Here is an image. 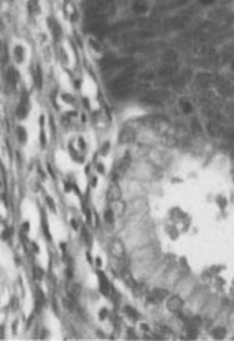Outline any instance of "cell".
I'll return each mask as SVG.
<instances>
[{
  "label": "cell",
  "mask_w": 234,
  "mask_h": 341,
  "mask_svg": "<svg viewBox=\"0 0 234 341\" xmlns=\"http://www.w3.org/2000/svg\"><path fill=\"white\" fill-rule=\"evenodd\" d=\"M215 79H216V76L213 73L201 71V73H198L197 76H195L193 83L200 91H206V89H210V88H213V86H215Z\"/></svg>",
  "instance_id": "3957f363"
},
{
  "label": "cell",
  "mask_w": 234,
  "mask_h": 341,
  "mask_svg": "<svg viewBox=\"0 0 234 341\" xmlns=\"http://www.w3.org/2000/svg\"><path fill=\"white\" fill-rule=\"evenodd\" d=\"M233 83H234V78H233Z\"/></svg>",
  "instance_id": "d6a6232c"
},
{
  "label": "cell",
  "mask_w": 234,
  "mask_h": 341,
  "mask_svg": "<svg viewBox=\"0 0 234 341\" xmlns=\"http://www.w3.org/2000/svg\"><path fill=\"white\" fill-rule=\"evenodd\" d=\"M178 74V64L177 63H163L157 71V78L160 81H172L175 79V76Z\"/></svg>",
  "instance_id": "277c9868"
},
{
  "label": "cell",
  "mask_w": 234,
  "mask_h": 341,
  "mask_svg": "<svg viewBox=\"0 0 234 341\" xmlns=\"http://www.w3.org/2000/svg\"><path fill=\"white\" fill-rule=\"evenodd\" d=\"M134 74H135V66L127 68L122 74H119L114 81L109 83V91L116 99H124L130 94L134 84Z\"/></svg>",
  "instance_id": "6da1fadb"
},
{
  "label": "cell",
  "mask_w": 234,
  "mask_h": 341,
  "mask_svg": "<svg viewBox=\"0 0 234 341\" xmlns=\"http://www.w3.org/2000/svg\"><path fill=\"white\" fill-rule=\"evenodd\" d=\"M233 159H234V152H233Z\"/></svg>",
  "instance_id": "1f68e13d"
},
{
  "label": "cell",
  "mask_w": 234,
  "mask_h": 341,
  "mask_svg": "<svg viewBox=\"0 0 234 341\" xmlns=\"http://www.w3.org/2000/svg\"><path fill=\"white\" fill-rule=\"evenodd\" d=\"M26 112H28V96L23 94L20 99V104H18V109H17V116L18 117H25Z\"/></svg>",
  "instance_id": "30bf717a"
},
{
  "label": "cell",
  "mask_w": 234,
  "mask_h": 341,
  "mask_svg": "<svg viewBox=\"0 0 234 341\" xmlns=\"http://www.w3.org/2000/svg\"><path fill=\"white\" fill-rule=\"evenodd\" d=\"M35 86L38 89L41 88V68L38 66L36 64V68H35Z\"/></svg>",
  "instance_id": "44dd1931"
},
{
  "label": "cell",
  "mask_w": 234,
  "mask_h": 341,
  "mask_svg": "<svg viewBox=\"0 0 234 341\" xmlns=\"http://www.w3.org/2000/svg\"><path fill=\"white\" fill-rule=\"evenodd\" d=\"M7 81L10 83L12 88L17 86V71H15V69H8V71H7Z\"/></svg>",
  "instance_id": "ac0fdd59"
},
{
  "label": "cell",
  "mask_w": 234,
  "mask_h": 341,
  "mask_svg": "<svg viewBox=\"0 0 234 341\" xmlns=\"http://www.w3.org/2000/svg\"><path fill=\"white\" fill-rule=\"evenodd\" d=\"M124 310H126V313L127 315H130V318H139V313L134 310V308H130V307H126L124 308Z\"/></svg>",
  "instance_id": "d4e9b609"
},
{
  "label": "cell",
  "mask_w": 234,
  "mask_h": 341,
  "mask_svg": "<svg viewBox=\"0 0 234 341\" xmlns=\"http://www.w3.org/2000/svg\"><path fill=\"white\" fill-rule=\"evenodd\" d=\"M225 116L230 119V121L234 122V101H230L228 104L225 106Z\"/></svg>",
  "instance_id": "e0dca14e"
},
{
  "label": "cell",
  "mask_w": 234,
  "mask_h": 341,
  "mask_svg": "<svg viewBox=\"0 0 234 341\" xmlns=\"http://www.w3.org/2000/svg\"><path fill=\"white\" fill-rule=\"evenodd\" d=\"M180 109H182L183 114H192L195 107H193V104L188 99H182L180 101Z\"/></svg>",
  "instance_id": "2e32d148"
},
{
  "label": "cell",
  "mask_w": 234,
  "mask_h": 341,
  "mask_svg": "<svg viewBox=\"0 0 234 341\" xmlns=\"http://www.w3.org/2000/svg\"><path fill=\"white\" fill-rule=\"evenodd\" d=\"M107 198H109V201H117V199L121 198V191H119V188L116 185H112L111 188H109Z\"/></svg>",
  "instance_id": "9a60e30c"
},
{
  "label": "cell",
  "mask_w": 234,
  "mask_h": 341,
  "mask_svg": "<svg viewBox=\"0 0 234 341\" xmlns=\"http://www.w3.org/2000/svg\"><path fill=\"white\" fill-rule=\"evenodd\" d=\"M225 139H228L230 142H234V127L233 129H226L225 132Z\"/></svg>",
  "instance_id": "603a6c76"
},
{
  "label": "cell",
  "mask_w": 234,
  "mask_h": 341,
  "mask_svg": "<svg viewBox=\"0 0 234 341\" xmlns=\"http://www.w3.org/2000/svg\"><path fill=\"white\" fill-rule=\"evenodd\" d=\"M192 78H193L192 68H185L180 74L175 76V79L172 81V84H173V88H175V89H180V88H185V86L192 81Z\"/></svg>",
  "instance_id": "52a82bcc"
},
{
  "label": "cell",
  "mask_w": 234,
  "mask_h": 341,
  "mask_svg": "<svg viewBox=\"0 0 234 341\" xmlns=\"http://www.w3.org/2000/svg\"><path fill=\"white\" fill-rule=\"evenodd\" d=\"M213 337L215 338H218V340H220V338H225V328H216L215 330V332H213Z\"/></svg>",
  "instance_id": "cb8c5ba5"
},
{
  "label": "cell",
  "mask_w": 234,
  "mask_h": 341,
  "mask_svg": "<svg viewBox=\"0 0 234 341\" xmlns=\"http://www.w3.org/2000/svg\"><path fill=\"white\" fill-rule=\"evenodd\" d=\"M231 69H233V71H234V59H233V61H231Z\"/></svg>",
  "instance_id": "4dcf8cb0"
},
{
  "label": "cell",
  "mask_w": 234,
  "mask_h": 341,
  "mask_svg": "<svg viewBox=\"0 0 234 341\" xmlns=\"http://www.w3.org/2000/svg\"><path fill=\"white\" fill-rule=\"evenodd\" d=\"M167 290H163V289H155L154 292H152V295L149 297V302L152 303H157V302H162V300H165L167 299Z\"/></svg>",
  "instance_id": "8fae6325"
},
{
  "label": "cell",
  "mask_w": 234,
  "mask_h": 341,
  "mask_svg": "<svg viewBox=\"0 0 234 341\" xmlns=\"http://www.w3.org/2000/svg\"><path fill=\"white\" fill-rule=\"evenodd\" d=\"M213 2H215V0H201V3H203V5H206V3H208V5H211Z\"/></svg>",
  "instance_id": "f546056e"
},
{
  "label": "cell",
  "mask_w": 234,
  "mask_h": 341,
  "mask_svg": "<svg viewBox=\"0 0 234 341\" xmlns=\"http://www.w3.org/2000/svg\"><path fill=\"white\" fill-rule=\"evenodd\" d=\"M167 308L170 312H173V313L182 312V308H183V299H182V297H178V295L170 297V299H168V303H167Z\"/></svg>",
  "instance_id": "9c48e42d"
},
{
  "label": "cell",
  "mask_w": 234,
  "mask_h": 341,
  "mask_svg": "<svg viewBox=\"0 0 234 341\" xmlns=\"http://www.w3.org/2000/svg\"><path fill=\"white\" fill-rule=\"evenodd\" d=\"M162 59H163V63H177L178 61V55L173 50H168V51L163 53Z\"/></svg>",
  "instance_id": "5bb4252c"
},
{
  "label": "cell",
  "mask_w": 234,
  "mask_h": 341,
  "mask_svg": "<svg viewBox=\"0 0 234 341\" xmlns=\"http://www.w3.org/2000/svg\"><path fill=\"white\" fill-rule=\"evenodd\" d=\"M121 64H122V61H119L114 55H106L101 59V68L102 69H116V68L121 66Z\"/></svg>",
  "instance_id": "ba28073f"
},
{
  "label": "cell",
  "mask_w": 234,
  "mask_h": 341,
  "mask_svg": "<svg viewBox=\"0 0 234 341\" xmlns=\"http://www.w3.org/2000/svg\"><path fill=\"white\" fill-rule=\"evenodd\" d=\"M33 275H35V279H38V280L43 279V270L40 267H35L33 269Z\"/></svg>",
  "instance_id": "484cf974"
},
{
  "label": "cell",
  "mask_w": 234,
  "mask_h": 341,
  "mask_svg": "<svg viewBox=\"0 0 234 341\" xmlns=\"http://www.w3.org/2000/svg\"><path fill=\"white\" fill-rule=\"evenodd\" d=\"M167 99H170V96L163 94L162 91H150V93H145L140 97V102H145L149 106H163Z\"/></svg>",
  "instance_id": "5b68a950"
},
{
  "label": "cell",
  "mask_w": 234,
  "mask_h": 341,
  "mask_svg": "<svg viewBox=\"0 0 234 341\" xmlns=\"http://www.w3.org/2000/svg\"><path fill=\"white\" fill-rule=\"evenodd\" d=\"M18 132H20V140H25V131H23V129H18Z\"/></svg>",
  "instance_id": "f1b7e54d"
},
{
  "label": "cell",
  "mask_w": 234,
  "mask_h": 341,
  "mask_svg": "<svg viewBox=\"0 0 234 341\" xmlns=\"http://www.w3.org/2000/svg\"><path fill=\"white\" fill-rule=\"evenodd\" d=\"M205 131L206 134L210 135V137L213 139H220V137H225V132H226V127L223 126V122H218V121H208L205 126Z\"/></svg>",
  "instance_id": "8992f818"
},
{
  "label": "cell",
  "mask_w": 234,
  "mask_h": 341,
  "mask_svg": "<svg viewBox=\"0 0 234 341\" xmlns=\"http://www.w3.org/2000/svg\"><path fill=\"white\" fill-rule=\"evenodd\" d=\"M218 96L221 99H234V83L233 79L225 78V76H216L215 79V86Z\"/></svg>",
  "instance_id": "7a4b0ae2"
},
{
  "label": "cell",
  "mask_w": 234,
  "mask_h": 341,
  "mask_svg": "<svg viewBox=\"0 0 234 341\" xmlns=\"http://www.w3.org/2000/svg\"><path fill=\"white\" fill-rule=\"evenodd\" d=\"M15 53H17L18 61H21V46H17V48H15Z\"/></svg>",
  "instance_id": "83f0119b"
},
{
  "label": "cell",
  "mask_w": 234,
  "mask_h": 341,
  "mask_svg": "<svg viewBox=\"0 0 234 341\" xmlns=\"http://www.w3.org/2000/svg\"><path fill=\"white\" fill-rule=\"evenodd\" d=\"M97 277H99V285H101V292L104 295H109V290H111V285H109V282H107V277L102 272H99V275H97Z\"/></svg>",
  "instance_id": "4fadbf2b"
},
{
  "label": "cell",
  "mask_w": 234,
  "mask_h": 341,
  "mask_svg": "<svg viewBox=\"0 0 234 341\" xmlns=\"http://www.w3.org/2000/svg\"><path fill=\"white\" fill-rule=\"evenodd\" d=\"M134 139V132L132 131H124V134L121 135V140L126 142V140H132Z\"/></svg>",
  "instance_id": "7402d4cb"
},
{
  "label": "cell",
  "mask_w": 234,
  "mask_h": 341,
  "mask_svg": "<svg viewBox=\"0 0 234 341\" xmlns=\"http://www.w3.org/2000/svg\"><path fill=\"white\" fill-rule=\"evenodd\" d=\"M129 164H130V155H124V159L121 160V164L117 165V171L122 173L129 167Z\"/></svg>",
  "instance_id": "d6986e66"
},
{
  "label": "cell",
  "mask_w": 234,
  "mask_h": 341,
  "mask_svg": "<svg viewBox=\"0 0 234 341\" xmlns=\"http://www.w3.org/2000/svg\"><path fill=\"white\" fill-rule=\"evenodd\" d=\"M111 252H112V256H116V257H124V246H122V242L121 241H112Z\"/></svg>",
  "instance_id": "7c38bea8"
},
{
  "label": "cell",
  "mask_w": 234,
  "mask_h": 341,
  "mask_svg": "<svg viewBox=\"0 0 234 341\" xmlns=\"http://www.w3.org/2000/svg\"><path fill=\"white\" fill-rule=\"evenodd\" d=\"M48 25H50V28H51V31H53V35H54V36H59V33H61V30H59V25L56 23V21H54L53 18H50V20H48Z\"/></svg>",
  "instance_id": "ffe728a7"
},
{
  "label": "cell",
  "mask_w": 234,
  "mask_h": 341,
  "mask_svg": "<svg viewBox=\"0 0 234 341\" xmlns=\"http://www.w3.org/2000/svg\"><path fill=\"white\" fill-rule=\"evenodd\" d=\"M106 221H109V223H112V221H114V214H112L111 209L106 211Z\"/></svg>",
  "instance_id": "4316f807"
}]
</instances>
